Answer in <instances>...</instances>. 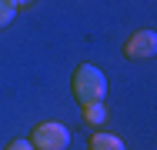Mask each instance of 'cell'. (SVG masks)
<instances>
[{
	"label": "cell",
	"mask_w": 157,
	"mask_h": 150,
	"mask_svg": "<svg viewBox=\"0 0 157 150\" xmlns=\"http://www.w3.org/2000/svg\"><path fill=\"white\" fill-rule=\"evenodd\" d=\"M30 147L33 150H67L70 147V130L60 120H44L30 130Z\"/></svg>",
	"instance_id": "7a4b0ae2"
},
{
	"label": "cell",
	"mask_w": 157,
	"mask_h": 150,
	"mask_svg": "<svg viewBox=\"0 0 157 150\" xmlns=\"http://www.w3.org/2000/svg\"><path fill=\"white\" fill-rule=\"evenodd\" d=\"M157 54V33L151 27L147 30H134L124 40V57L127 60H147Z\"/></svg>",
	"instance_id": "3957f363"
},
{
	"label": "cell",
	"mask_w": 157,
	"mask_h": 150,
	"mask_svg": "<svg viewBox=\"0 0 157 150\" xmlns=\"http://www.w3.org/2000/svg\"><path fill=\"white\" fill-rule=\"evenodd\" d=\"M70 90H74V97H77L80 107L84 103H100L107 97V77L94 63H80L74 70V77H70Z\"/></svg>",
	"instance_id": "6da1fadb"
},
{
	"label": "cell",
	"mask_w": 157,
	"mask_h": 150,
	"mask_svg": "<svg viewBox=\"0 0 157 150\" xmlns=\"http://www.w3.org/2000/svg\"><path fill=\"white\" fill-rule=\"evenodd\" d=\"M3 150H33V147H30V140H10Z\"/></svg>",
	"instance_id": "52a82bcc"
},
{
	"label": "cell",
	"mask_w": 157,
	"mask_h": 150,
	"mask_svg": "<svg viewBox=\"0 0 157 150\" xmlns=\"http://www.w3.org/2000/svg\"><path fill=\"white\" fill-rule=\"evenodd\" d=\"M87 150H127V147H124L121 137H114V133H107V130H94L90 140H87Z\"/></svg>",
	"instance_id": "277c9868"
},
{
	"label": "cell",
	"mask_w": 157,
	"mask_h": 150,
	"mask_svg": "<svg viewBox=\"0 0 157 150\" xmlns=\"http://www.w3.org/2000/svg\"><path fill=\"white\" fill-rule=\"evenodd\" d=\"M13 17H17V7H13V0H0V30L7 27Z\"/></svg>",
	"instance_id": "8992f818"
},
{
	"label": "cell",
	"mask_w": 157,
	"mask_h": 150,
	"mask_svg": "<svg viewBox=\"0 0 157 150\" xmlns=\"http://www.w3.org/2000/svg\"><path fill=\"white\" fill-rule=\"evenodd\" d=\"M80 120H84L90 130H100V123H107V107H104V100H100V103H84V107H80Z\"/></svg>",
	"instance_id": "5b68a950"
},
{
	"label": "cell",
	"mask_w": 157,
	"mask_h": 150,
	"mask_svg": "<svg viewBox=\"0 0 157 150\" xmlns=\"http://www.w3.org/2000/svg\"><path fill=\"white\" fill-rule=\"evenodd\" d=\"M13 7L20 10V7H30V0H13Z\"/></svg>",
	"instance_id": "ba28073f"
}]
</instances>
